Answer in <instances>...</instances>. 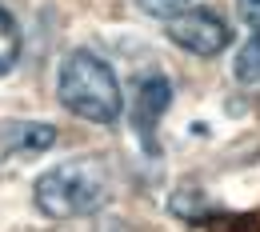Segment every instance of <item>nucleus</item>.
<instances>
[{"instance_id":"f257e3e1","label":"nucleus","mask_w":260,"mask_h":232,"mask_svg":"<svg viewBox=\"0 0 260 232\" xmlns=\"http://www.w3.org/2000/svg\"><path fill=\"white\" fill-rule=\"evenodd\" d=\"M56 96L72 116L88 124H116L124 112V96L116 84V72L100 60L96 52L76 48L60 60L56 72Z\"/></svg>"},{"instance_id":"f03ea898","label":"nucleus","mask_w":260,"mask_h":232,"mask_svg":"<svg viewBox=\"0 0 260 232\" xmlns=\"http://www.w3.org/2000/svg\"><path fill=\"white\" fill-rule=\"evenodd\" d=\"M32 200L48 220L88 216V212L104 208V200H108V172L92 156L64 160V164H56V168L36 176Z\"/></svg>"},{"instance_id":"7ed1b4c3","label":"nucleus","mask_w":260,"mask_h":232,"mask_svg":"<svg viewBox=\"0 0 260 232\" xmlns=\"http://www.w3.org/2000/svg\"><path fill=\"white\" fill-rule=\"evenodd\" d=\"M164 32L176 48H184L192 56H220L228 48V40H232V28L208 8H184V12L168 16Z\"/></svg>"},{"instance_id":"20e7f679","label":"nucleus","mask_w":260,"mask_h":232,"mask_svg":"<svg viewBox=\"0 0 260 232\" xmlns=\"http://www.w3.org/2000/svg\"><path fill=\"white\" fill-rule=\"evenodd\" d=\"M168 104H172V84L164 80L160 72H148V76L136 84V96H132V132H136V140L144 144L148 156L160 152V144H156V124L164 120Z\"/></svg>"},{"instance_id":"39448f33","label":"nucleus","mask_w":260,"mask_h":232,"mask_svg":"<svg viewBox=\"0 0 260 232\" xmlns=\"http://www.w3.org/2000/svg\"><path fill=\"white\" fill-rule=\"evenodd\" d=\"M56 144V128L52 124H36V120H8L0 124V160L20 156V152H44Z\"/></svg>"},{"instance_id":"423d86ee","label":"nucleus","mask_w":260,"mask_h":232,"mask_svg":"<svg viewBox=\"0 0 260 232\" xmlns=\"http://www.w3.org/2000/svg\"><path fill=\"white\" fill-rule=\"evenodd\" d=\"M16 56H20V28H16L12 12H4V4H0V76L16 64Z\"/></svg>"},{"instance_id":"0eeeda50","label":"nucleus","mask_w":260,"mask_h":232,"mask_svg":"<svg viewBox=\"0 0 260 232\" xmlns=\"http://www.w3.org/2000/svg\"><path fill=\"white\" fill-rule=\"evenodd\" d=\"M236 80H244V84H260V28H256V36L236 52Z\"/></svg>"},{"instance_id":"6e6552de","label":"nucleus","mask_w":260,"mask_h":232,"mask_svg":"<svg viewBox=\"0 0 260 232\" xmlns=\"http://www.w3.org/2000/svg\"><path fill=\"white\" fill-rule=\"evenodd\" d=\"M148 16H176V12H184L192 0H136Z\"/></svg>"},{"instance_id":"1a4fd4ad","label":"nucleus","mask_w":260,"mask_h":232,"mask_svg":"<svg viewBox=\"0 0 260 232\" xmlns=\"http://www.w3.org/2000/svg\"><path fill=\"white\" fill-rule=\"evenodd\" d=\"M236 8H240V20L244 24L260 28V0H236Z\"/></svg>"}]
</instances>
